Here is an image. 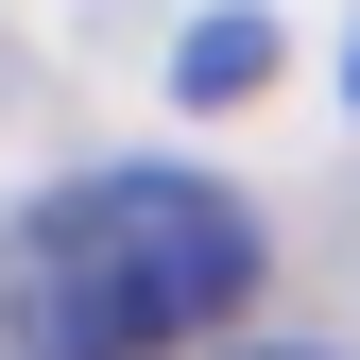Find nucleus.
<instances>
[{"label":"nucleus","mask_w":360,"mask_h":360,"mask_svg":"<svg viewBox=\"0 0 360 360\" xmlns=\"http://www.w3.org/2000/svg\"><path fill=\"white\" fill-rule=\"evenodd\" d=\"M257 292V206L223 172H69L0 240V360H172Z\"/></svg>","instance_id":"1"},{"label":"nucleus","mask_w":360,"mask_h":360,"mask_svg":"<svg viewBox=\"0 0 360 360\" xmlns=\"http://www.w3.org/2000/svg\"><path fill=\"white\" fill-rule=\"evenodd\" d=\"M172 69H189V103H206V86H257V69H275V34H257V18H223V34H189Z\"/></svg>","instance_id":"2"}]
</instances>
